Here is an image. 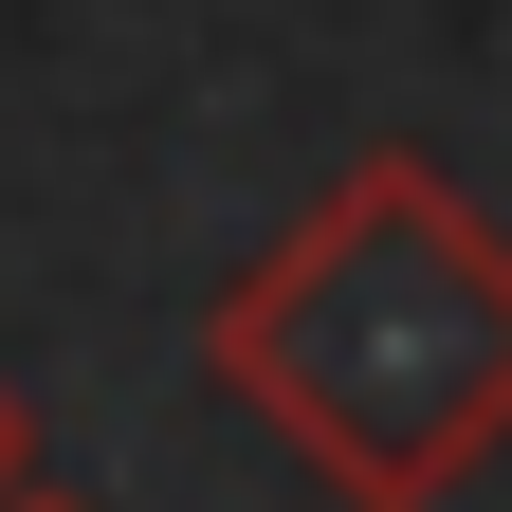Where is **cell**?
Instances as JSON below:
<instances>
[{"mask_svg":"<svg viewBox=\"0 0 512 512\" xmlns=\"http://www.w3.org/2000/svg\"><path fill=\"white\" fill-rule=\"evenodd\" d=\"M202 366L348 512H439L512 439V220L439 147H348L202 311Z\"/></svg>","mask_w":512,"mask_h":512,"instance_id":"obj_1","label":"cell"},{"mask_svg":"<svg viewBox=\"0 0 512 512\" xmlns=\"http://www.w3.org/2000/svg\"><path fill=\"white\" fill-rule=\"evenodd\" d=\"M37 494V421H19V384H0V512Z\"/></svg>","mask_w":512,"mask_h":512,"instance_id":"obj_2","label":"cell"},{"mask_svg":"<svg viewBox=\"0 0 512 512\" xmlns=\"http://www.w3.org/2000/svg\"><path fill=\"white\" fill-rule=\"evenodd\" d=\"M19 512H92V494H19Z\"/></svg>","mask_w":512,"mask_h":512,"instance_id":"obj_3","label":"cell"}]
</instances>
